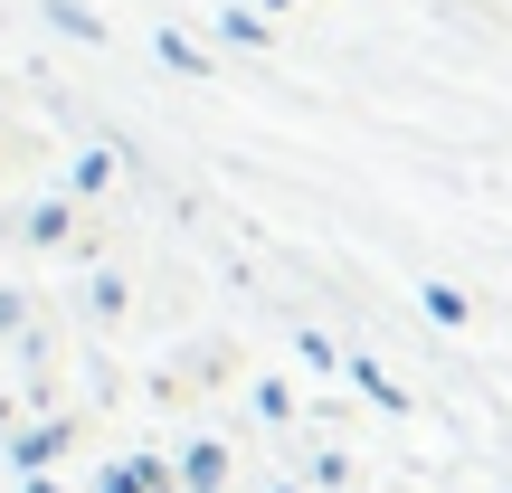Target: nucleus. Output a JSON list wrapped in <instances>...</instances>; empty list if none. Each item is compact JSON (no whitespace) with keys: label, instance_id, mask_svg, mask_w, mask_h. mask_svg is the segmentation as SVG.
<instances>
[]
</instances>
